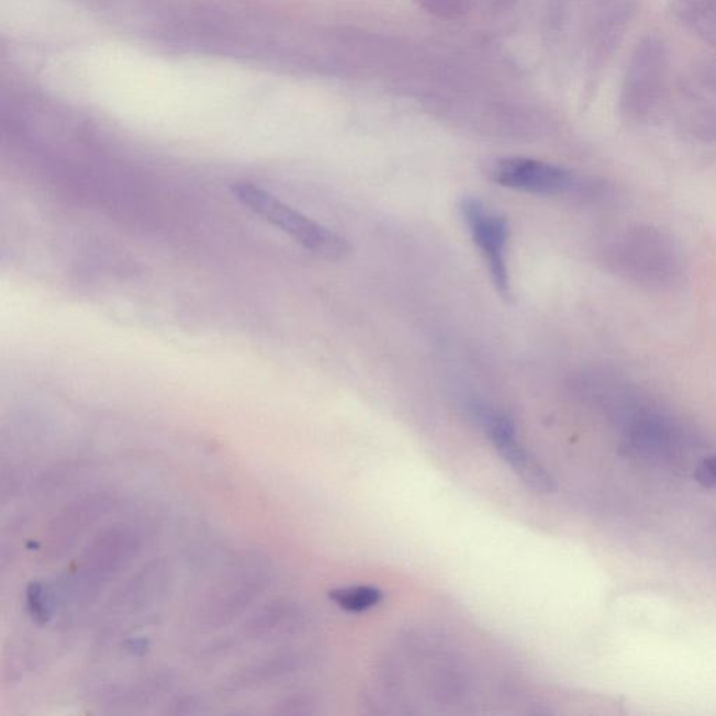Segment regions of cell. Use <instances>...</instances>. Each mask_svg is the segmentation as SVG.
<instances>
[{"label":"cell","instance_id":"obj_1","mask_svg":"<svg viewBox=\"0 0 716 716\" xmlns=\"http://www.w3.org/2000/svg\"><path fill=\"white\" fill-rule=\"evenodd\" d=\"M613 272L638 288L662 291L678 286L684 275L682 249L669 234L651 226L623 228L608 243Z\"/></svg>","mask_w":716,"mask_h":716},{"label":"cell","instance_id":"obj_2","mask_svg":"<svg viewBox=\"0 0 716 716\" xmlns=\"http://www.w3.org/2000/svg\"><path fill=\"white\" fill-rule=\"evenodd\" d=\"M232 193L249 212L290 235L310 253L327 259H340L349 253V243L345 238L297 212L266 189L250 182H235Z\"/></svg>","mask_w":716,"mask_h":716},{"label":"cell","instance_id":"obj_3","mask_svg":"<svg viewBox=\"0 0 716 716\" xmlns=\"http://www.w3.org/2000/svg\"><path fill=\"white\" fill-rule=\"evenodd\" d=\"M668 56L662 41L647 37L637 44L624 74L620 104L624 115L646 120L657 109L667 81Z\"/></svg>","mask_w":716,"mask_h":716},{"label":"cell","instance_id":"obj_4","mask_svg":"<svg viewBox=\"0 0 716 716\" xmlns=\"http://www.w3.org/2000/svg\"><path fill=\"white\" fill-rule=\"evenodd\" d=\"M460 212L465 223L489 266L495 289L505 299L511 297L508 266H506V243H508V223L500 214L491 211L482 201L474 198L463 199Z\"/></svg>","mask_w":716,"mask_h":716},{"label":"cell","instance_id":"obj_5","mask_svg":"<svg viewBox=\"0 0 716 716\" xmlns=\"http://www.w3.org/2000/svg\"><path fill=\"white\" fill-rule=\"evenodd\" d=\"M490 176L501 187L535 195H559L572 187L569 171L532 158H503L494 163Z\"/></svg>","mask_w":716,"mask_h":716},{"label":"cell","instance_id":"obj_6","mask_svg":"<svg viewBox=\"0 0 716 716\" xmlns=\"http://www.w3.org/2000/svg\"><path fill=\"white\" fill-rule=\"evenodd\" d=\"M483 421L494 447L522 482L536 493H551L555 490L553 478L518 443L513 421L500 413H483Z\"/></svg>","mask_w":716,"mask_h":716},{"label":"cell","instance_id":"obj_7","mask_svg":"<svg viewBox=\"0 0 716 716\" xmlns=\"http://www.w3.org/2000/svg\"><path fill=\"white\" fill-rule=\"evenodd\" d=\"M329 597L343 611L361 613L380 605L383 595L374 586H350L329 592Z\"/></svg>","mask_w":716,"mask_h":716},{"label":"cell","instance_id":"obj_8","mask_svg":"<svg viewBox=\"0 0 716 716\" xmlns=\"http://www.w3.org/2000/svg\"><path fill=\"white\" fill-rule=\"evenodd\" d=\"M426 12L439 19L451 20L467 12V0H418Z\"/></svg>","mask_w":716,"mask_h":716},{"label":"cell","instance_id":"obj_9","mask_svg":"<svg viewBox=\"0 0 716 716\" xmlns=\"http://www.w3.org/2000/svg\"><path fill=\"white\" fill-rule=\"evenodd\" d=\"M694 478L705 489H716V455L701 460Z\"/></svg>","mask_w":716,"mask_h":716}]
</instances>
